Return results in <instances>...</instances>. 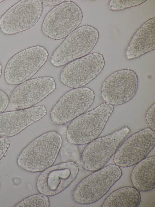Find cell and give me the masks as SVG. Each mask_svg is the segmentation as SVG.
Masks as SVG:
<instances>
[{"mask_svg": "<svg viewBox=\"0 0 155 207\" xmlns=\"http://www.w3.org/2000/svg\"></svg>", "mask_w": 155, "mask_h": 207, "instance_id": "cell-27", "label": "cell"}, {"mask_svg": "<svg viewBox=\"0 0 155 207\" xmlns=\"http://www.w3.org/2000/svg\"><path fill=\"white\" fill-rule=\"evenodd\" d=\"M155 157L145 158L137 164L130 176L134 188L143 192L148 191L155 187Z\"/></svg>", "mask_w": 155, "mask_h": 207, "instance_id": "cell-17", "label": "cell"}, {"mask_svg": "<svg viewBox=\"0 0 155 207\" xmlns=\"http://www.w3.org/2000/svg\"><path fill=\"white\" fill-rule=\"evenodd\" d=\"M62 139L57 132L50 131L36 137L19 155L17 163L27 171H43L54 163L61 146Z\"/></svg>", "mask_w": 155, "mask_h": 207, "instance_id": "cell-1", "label": "cell"}, {"mask_svg": "<svg viewBox=\"0 0 155 207\" xmlns=\"http://www.w3.org/2000/svg\"><path fill=\"white\" fill-rule=\"evenodd\" d=\"M82 19L78 6L72 1L66 0L47 13L42 23L41 31L50 39H61L76 29Z\"/></svg>", "mask_w": 155, "mask_h": 207, "instance_id": "cell-6", "label": "cell"}, {"mask_svg": "<svg viewBox=\"0 0 155 207\" xmlns=\"http://www.w3.org/2000/svg\"><path fill=\"white\" fill-rule=\"evenodd\" d=\"M130 131L128 127H124L89 143L81 155V162L83 168L90 171H95L102 168Z\"/></svg>", "mask_w": 155, "mask_h": 207, "instance_id": "cell-7", "label": "cell"}, {"mask_svg": "<svg viewBox=\"0 0 155 207\" xmlns=\"http://www.w3.org/2000/svg\"><path fill=\"white\" fill-rule=\"evenodd\" d=\"M9 102V99L7 94L4 91L0 90V114L6 109Z\"/></svg>", "mask_w": 155, "mask_h": 207, "instance_id": "cell-22", "label": "cell"}, {"mask_svg": "<svg viewBox=\"0 0 155 207\" xmlns=\"http://www.w3.org/2000/svg\"><path fill=\"white\" fill-rule=\"evenodd\" d=\"M43 10L38 0H22L9 8L0 19V28L6 35L28 30L39 20Z\"/></svg>", "mask_w": 155, "mask_h": 207, "instance_id": "cell-8", "label": "cell"}, {"mask_svg": "<svg viewBox=\"0 0 155 207\" xmlns=\"http://www.w3.org/2000/svg\"><path fill=\"white\" fill-rule=\"evenodd\" d=\"M78 167L74 162L71 161L51 166L44 170L38 178L37 188L39 192L52 196L60 193L75 179Z\"/></svg>", "mask_w": 155, "mask_h": 207, "instance_id": "cell-14", "label": "cell"}, {"mask_svg": "<svg viewBox=\"0 0 155 207\" xmlns=\"http://www.w3.org/2000/svg\"><path fill=\"white\" fill-rule=\"evenodd\" d=\"M48 53L42 46L30 47L17 53L7 62L4 71L6 82L20 84L31 78L46 62Z\"/></svg>", "mask_w": 155, "mask_h": 207, "instance_id": "cell-5", "label": "cell"}, {"mask_svg": "<svg viewBox=\"0 0 155 207\" xmlns=\"http://www.w3.org/2000/svg\"><path fill=\"white\" fill-rule=\"evenodd\" d=\"M155 48V18L144 22L137 31L126 52L127 59L137 58Z\"/></svg>", "mask_w": 155, "mask_h": 207, "instance_id": "cell-16", "label": "cell"}, {"mask_svg": "<svg viewBox=\"0 0 155 207\" xmlns=\"http://www.w3.org/2000/svg\"><path fill=\"white\" fill-rule=\"evenodd\" d=\"M95 94L86 87L74 88L65 93L52 108L50 117L57 125L71 121L86 111L92 105Z\"/></svg>", "mask_w": 155, "mask_h": 207, "instance_id": "cell-9", "label": "cell"}, {"mask_svg": "<svg viewBox=\"0 0 155 207\" xmlns=\"http://www.w3.org/2000/svg\"><path fill=\"white\" fill-rule=\"evenodd\" d=\"M138 85V78L134 71L129 69L118 70L109 75L104 82L101 96L108 104H122L134 97Z\"/></svg>", "mask_w": 155, "mask_h": 207, "instance_id": "cell-11", "label": "cell"}, {"mask_svg": "<svg viewBox=\"0 0 155 207\" xmlns=\"http://www.w3.org/2000/svg\"><path fill=\"white\" fill-rule=\"evenodd\" d=\"M114 109L113 105L104 103L72 120L66 131L68 141L73 144L82 145L97 138Z\"/></svg>", "mask_w": 155, "mask_h": 207, "instance_id": "cell-2", "label": "cell"}, {"mask_svg": "<svg viewBox=\"0 0 155 207\" xmlns=\"http://www.w3.org/2000/svg\"><path fill=\"white\" fill-rule=\"evenodd\" d=\"M155 104L154 103L147 112L146 119L151 129L155 131Z\"/></svg>", "mask_w": 155, "mask_h": 207, "instance_id": "cell-21", "label": "cell"}, {"mask_svg": "<svg viewBox=\"0 0 155 207\" xmlns=\"http://www.w3.org/2000/svg\"><path fill=\"white\" fill-rule=\"evenodd\" d=\"M2 65L1 63L0 62V79L2 75Z\"/></svg>", "mask_w": 155, "mask_h": 207, "instance_id": "cell-25", "label": "cell"}, {"mask_svg": "<svg viewBox=\"0 0 155 207\" xmlns=\"http://www.w3.org/2000/svg\"><path fill=\"white\" fill-rule=\"evenodd\" d=\"M155 143L154 131L149 127L141 130L131 135L117 149L114 162L122 167L136 165L145 158Z\"/></svg>", "mask_w": 155, "mask_h": 207, "instance_id": "cell-12", "label": "cell"}, {"mask_svg": "<svg viewBox=\"0 0 155 207\" xmlns=\"http://www.w3.org/2000/svg\"><path fill=\"white\" fill-rule=\"evenodd\" d=\"M141 202L139 192L134 187H125L111 193L102 206L103 207H137Z\"/></svg>", "mask_w": 155, "mask_h": 207, "instance_id": "cell-18", "label": "cell"}, {"mask_svg": "<svg viewBox=\"0 0 155 207\" xmlns=\"http://www.w3.org/2000/svg\"><path fill=\"white\" fill-rule=\"evenodd\" d=\"M42 4L48 6H53L58 5L66 0H40Z\"/></svg>", "mask_w": 155, "mask_h": 207, "instance_id": "cell-24", "label": "cell"}, {"mask_svg": "<svg viewBox=\"0 0 155 207\" xmlns=\"http://www.w3.org/2000/svg\"><path fill=\"white\" fill-rule=\"evenodd\" d=\"M76 186L73 198L81 204L94 203L100 199L120 178L122 170L116 164H110L94 171Z\"/></svg>", "mask_w": 155, "mask_h": 207, "instance_id": "cell-4", "label": "cell"}, {"mask_svg": "<svg viewBox=\"0 0 155 207\" xmlns=\"http://www.w3.org/2000/svg\"><path fill=\"white\" fill-rule=\"evenodd\" d=\"M56 87L55 80L52 77L28 80L14 89L9 98L10 104L17 110L32 107L52 92Z\"/></svg>", "mask_w": 155, "mask_h": 207, "instance_id": "cell-13", "label": "cell"}, {"mask_svg": "<svg viewBox=\"0 0 155 207\" xmlns=\"http://www.w3.org/2000/svg\"><path fill=\"white\" fill-rule=\"evenodd\" d=\"M49 206V202L47 196L40 193L25 198L15 206L48 207Z\"/></svg>", "mask_w": 155, "mask_h": 207, "instance_id": "cell-19", "label": "cell"}, {"mask_svg": "<svg viewBox=\"0 0 155 207\" xmlns=\"http://www.w3.org/2000/svg\"><path fill=\"white\" fill-rule=\"evenodd\" d=\"M145 0H111L108 6L109 9L112 11H119L139 5Z\"/></svg>", "mask_w": 155, "mask_h": 207, "instance_id": "cell-20", "label": "cell"}, {"mask_svg": "<svg viewBox=\"0 0 155 207\" xmlns=\"http://www.w3.org/2000/svg\"><path fill=\"white\" fill-rule=\"evenodd\" d=\"M47 114L43 105L0 114V137H12L43 118Z\"/></svg>", "mask_w": 155, "mask_h": 207, "instance_id": "cell-15", "label": "cell"}, {"mask_svg": "<svg viewBox=\"0 0 155 207\" xmlns=\"http://www.w3.org/2000/svg\"><path fill=\"white\" fill-rule=\"evenodd\" d=\"M10 144V141L7 137H0V160L5 154Z\"/></svg>", "mask_w": 155, "mask_h": 207, "instance_id": "cell-23", "label": "cell"}, {"mask_svg": "<svg viewBox=\"0 0 155 207\" xmlns=\"http://www.w3.org/2000/svg\"><path fill=\"white\" fill-rule=\"evenodd\" d=\"M3 1H4V0H0V3H1V2H2Z\"/></svg>", "mask_w": 155, "mask_h": 207, "instance_id": "cell-26", "label": "cell"}, {"mask_svg": "<svg viewBox=\"0 0 155 207\" xmlns=\"http://www.w3.org/2000/svg\"><path fill=\"white\" fill-rule=\"evenodd\" d=\"M104 64L101 54L94 53L87 55L66 65L61 72L60 81L71 88L82 87L101 73Z\"/></svg>", "mask_w": 155, "mask_h": 207, "instance_id": "cell-10", "label": "cell"}, {"mask_svg": "<svg viewBox=\"0 0 155 207\" xmlns=\"http://www.w3.org/2000/svg\"><path fill=\"white\" fill-rule=\"evenodd\" d=\"M98 30L91 25H82L69 34L56 49L51 58V63L58 67L87 55L98 39Z\"/></svg>", "mask_w": 155, "mask_h": 207, "instance_id": "cell-3", "label": "cell"}]
</instances>
